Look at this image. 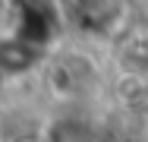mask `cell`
<instances>
[{
  "instance_id": "6da1fadb",
  "label": "cell",
  "mask_w": 148,
  "mask_h": 142,
  "mask_svg": "<svg viewBox=\"0 0 148 142\" xmlns=\"http://www.w3.org/2000/svg\"><path fill=\"white\" fill-rule=\"evenodd\" d=\"M22 142H25V139H22ZM29 142H35V139H29Z\"/></svg>"
}]
</instances>
